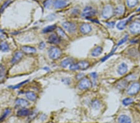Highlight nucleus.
I'll use <instances>...</instances> for the list:
<instances>
[{
	"label": "nucleus",
	"instance_id": "7",
	"mask_svg": "<svg viewBox=\"0 0 140 123\" xmlns=\"http://www.w3.org/2000/svg\"><path fill=\"white\" fill-rule=\"evenodd\" d=\"M47 41L50 44L57 45L60 43L61 38L56 33H53L49 36Z\"/></svg>",
	"mask_w": 140,
	"mask_h": 123
},
{
	"label": "nucleus",
	"instance_id": "48",
	"mask_svg": "<svg viewBox=\"0 0 140 123\" xmlns=\"http://www.w3.org/2000/svg\"><path fill=\"white\" fill-rule=\"evenodd\" d=\"M139 107H140V105H139Z\"/></svg>",
	"mask_w": 140,
	"mask_h": 123
},
{
	"label": "nucleus",
	"instance_id": "34",
	"mask_svg": "<svg viewBox=\"0 0 140 123\" xmlns=\"http://www.w3.org/2000/svg\"><path fill=\"white\" fill-rule=\"evenodd\" d=\"M11 3V1H10V0H9V1H6V2L4 3V4H3V5L2 6H1V9H0V12H3V11L4 10V9H5L7 7V6H8Z\"/></svg>",
	"mask_w": 140,
	"mask_h": 123
},
{
	"label": "nucleus",
	"instance_id": "11",
	"mask_svg": "<svg viewBox=\"0 0 140 123\" xmlns=\"http://www.w3.org/2000/svg\"><path fill=\"white\" fill-rule=\"evenodd\" d=\"M92 30V28L91 25L88 23H83L80 27V31L83 34H88L90 33Z\"/></svg>",
	"mask_w": 140,
	"mask_h": 123
},
{
	"label": "nucleus",
	"instance_id": "15",
	"mask_svg": "<svg viewBox=\"0 0 140 123\" xmlns=\"http://www.w3.org/2000/svg\"><path fill=\"white\" fill-rule=\"evenodd\" d=\"M25 95L27 99L31 101H35L38 99V96L34 92H32V91H28L25 93Z\"/></svg>",
	"mask_w": 140,
	"mask_h": 123
},
{
	"label": "nucleus",
	"instance_id": "31",
	"mask_svg": "<svg viewBox=\"0 0 140 123\" xmlns=\"http://www.w3.org/2000/svg\"><path fill=\"white\" fill-rule=\"evenodd\" d=\"M69 69L72 70V71H77V70H80L78 63H73L72 64L70 65V66H69Z\"/></svg>",
	"mask_w": 140,
	"mask_h": 123
},
{
	"label": "nucleus",
	"instance_id": "12",
	"mask_svg": "<svg viewBox=\"0 0 140 123\" xmlns=\"http://www.w3.org/2000/svg\"><path fill=\"white\" fill-rule=\"evenodd\" d=\"M22 52L26 54H36L37 52V49L35 47L32 46H25L21 48Z\"/></svg>",
	"mask_w": 140,
	"mask_h": 123
},
{
	"label": "nucleus",
	"instance_id": "14",
	"mask_svg": "<svg viewBox=\"0 0 140 123\" xmlns=\"http://www.w3.org/2000/svg\"><path fill=\"white\" fill-rule=\"evenodd\" d=\"M67 5V2L65 0H55L54 2V6L56 9L64 8Z\"/></svg>",
	"mask_w": 140,
	"mask_h": 123
},
{
	"label": "nucleus",
	"instance_id": "22",
	"mask_svg": "<svg viewBox=\"0 0 140 123\" xmlns=\"http://www.w3.org/2000/svg\"><path fill=\"white\" fill-rule=\"evenodd\" d=\"M78 63V67H79V69L80 70H87L90 67V63L88 61H85V60H82L80 61Z\"/></svg>",
	"mask_w": 140,
	"mask_h": 123
},
{
	"label": "nucleus",
	"instance_id": "20",
	"mask_svg": "<svg viewBox=\"0 0 140 123\" xmlns=\"http://www.w3.org/2000/svg\"><path fill=\"white\" fill-rule=\"evenodd\" d=\"M56 32H57V34L59 36L61 39H67L68 36H67V34L65 33V31L62 29V28H60V27H57L56 28Z\"/></svg>",
	"mask_w": 140,
	"mask_h": 123
},
{
	"label": "nucleus",
	"instance_id": "10",
	"mask_svg": "<svg viewBox=\"0 0 140 123\" xmlns=\"http://www.w3.org/2000/svg\"><path fill=\"white\" fill-rule=\"evenodd\" d=\"M15 105L17 107L21 108H26L29 105V102L23 98H17L15 101Z\"/></svg>",
	"mask_w": 140,
	"mask_h": 123
},
{
	"label": "nucleus",
	"instance_id": "16",
	"mask_svg": "<svg viewBox=\"0 0 140 123\" xmlns=\"http://www.w3.org/2000/svg\"><path fill=\"white\" fill-rule=\"evenodd\" d=\"M127 71H128V66L126 63H122L119 65L118 68V73L119 75H125L127 72Z\"/></svg>",
	"mask_w": 140,
	"mask_h": 123
},
{
	"label": "nucleus",
	"instance_id": "4",
	"mask_svg": "<svg viewBox=\"0 0 140 123\" xmlns=\"http://www.w3.org/2000/svg\"><path fill=\"white\" fill-rule=\"evenodd\" d=\"M140 90V84L138 82H134L128 88L127 93L130 96L136 95Z\"/></svg>",
	"mask_w": 140,
	"mask_h": 123
},
{
	"label": "nucleus",
	"instance_id": "13",
	"mask_svg": "<svg viewBox=\"0 0 140 123\" xmlns=\"http://www.w3.org/2000/svg\"><path fill=\"white\" fill-rule=\"evenodd\" d=\"M16 114L18 117H26L31 114V111L28 108H21L17 111Z\"/></svg>",
	"mask_w": 140,
	"mask_h": 123
},
{
	"label": "nucleus",
	"instance_id": "17",
	"mask_svg": "<svg viewBox=\"0 0 140 123\" xmlns=\"http://www.w3.org/2000/svg\"><path fill=\"white\" fill-rule=\"evenodd\" d=\"M74 63V59L72 58H67L62 60L60 63V66L63 68H67V67H69L70 65Z\"/></svg>",
	"mask_w": 140,
	"mask_h": 123
},
{
	"label": "nucleus",
	"instance_id": "3",
	"mask_svg": "<svg viewBox=\"0 0 140 123\" xmlns=\"http://www.w3.org/2000/svg\"><path fill=\"white\" fill-rule=\"evenodd\" d=\"M62 27L67 33L70 34H74L76 31L77 26L75 23L72 22L66 21L62 23Z\"/></svg>",
	"mask_w": 140,
	"mask_h": 123
},
{
	"label": "nucleus",
	"instance_id": "43",
	"mask_svg": "<svg viewBox=\"0 0 140 123\" xmlns=\"http://www.w3.org/2000/svg\"><path fill=\"white\" fill-rule=\"evenodd\" d=\"M73 13H74L75 14V15H76V14H78V9H74V10L73 11Z\"/></svg>",
	"mask_w": 140,
	"mask_h": 123
},
{
	"label": "nucleus",
	"instance_id": "28",
	"mask_svg": "<svg viewBox=\"0 0 140 123\" xmlns=\"http://www.w3.org/2000/svg\"><path fill=\"white\" fill-rule=\"evenodd\" d=\"M11 112V109H9V108H6V109L4 110V113H3L2 116L0 118V122H1V121H3V120H4V119H5V118L7 117V116H8L9 114H10Z\"/></svg>",
	"mask_w": 140,
	"mask_h": 123
},
{
	"label": "nucleus",
	"instance_id": "40",
	"mask_svg": "<svg viewBox=\"0 0 140 123\" xmlns=\"http://www.w3.org/2000/svg\"><path fill=\"white\" fill-rule=\"evenodd\" d=\"M90 75L91 77L93 78V79H96V78H97V73H95V72L91 73L90 74Z\"/></svg>",
	"mask_w": 140,
	"mask_h": 123
},
{
	"label": "nucleus",
	"instance_id": "23",
	"mask_svg": "<svg viewBox=\"0 0 140 123\" xmlns=\"http://www.w3.org/2000/svg\"><path fill=\"white\" fill-rule=\"evenodd\" d=\"M57 27H56V25H48V26L46 27V28L43 29L42 30V33L47 34V33H52L54 31V30L56 29Z\"/></svg>",
	"mask_w": 140,
	"mask_h": 123
},
{
	"label": "nucleus",
	"instance_id": "2",
	"mask_svg": "<svg viewBox=\"0 0 140 123\" xmlns=\"http://www.w3.org/2000/svg\"><path fill=\"white\" fill-rule=\"evenodd\" d=\"M96 11L91 6H87L85 7L82 12V16L83 17L89 19L90 17H93L96 15Z\"/></svg>",
	"mask_w": 140,
	"mask_h": 123
},
{
	"label": "nucleus",
	"instance_id": "18",
	"mask_svg": "<svg viewBox=\"0 0 140 123\" xmlns=\"http://www.w3.org/2000/svg\"><path fill=\"white\" fill-rule=\"evenodd\" d=\"M132 17H133V16L130 17L129 19H128V20H124V21H122L119 22L117 25V28H118V29L123 30L125 28V27H126L127 24H128V22H129L130 21H131Z\"/></svg>",
	"mask_w": 140,
	"mask_h": 123
},
{
	"label": "nucleus",
	"instance_id": "6",
	"mask_svg": "<svg viewBox=\"0 0 140 123\" xmlns=\"http://www.w3.org/2000/svg\"><path fill=\"white\" fill-rule=\"evenodd\" d=\"M114 13L113 8L111 6H107L104 8L102 11V17L104 19H109Z\"/></svg>",
	"mask_w": 140,
	"mask_h": 123
},
{
	"label": "nucleus",
	"instance_id": "25",
	"mask_svg": "<svg viewBox=\"0 0 140 123\" xmlns=\"http://www.w3.org/2000/svg\"><path fill=\"white\" fill-rule=\"evenodd\" d=\"M92 108L94 109H99L100 108L101 106V103L100 101L98 100H94L92 101L91 104Z\"/></svg>",
	"mask_w": 140,
	"mask_h": 123
},
{
	"label": "nucleus",
	"instance_id": "27",
	"mask_svg": "<svg viewBox=\"0 0 140 123\" xmlns=\"http://www.w3.org/2000/svg\"><path fill=\"white\" fill-rule=\"evenodd\" d=\"M6 70L4 67L2 65H0V81H2L5 77Z\"/></svg>",
	"mask_w": 140,
	"mask_h": 123
},
{
	"label": "nucleus",
	"instance_id": "8",
	"mask_svg": "<svg viewBox=\"0 0 140 123\" xmlns=\"http://www.w3.org/2000/svg\"><path fill=\"white\" fill-rule=\"evenodd\" d=\"M130 31L133 34H136L140 33V22L139 21H135L133 22L130 25L129 28Z\"/></svg>",
	"mask_w": 140,
	"mask_h": 123
},
{
	"label": "nucleus",
	"instance_id": "19",
	"mask_svg": "<svg viewBox=\"0 0 140 123\" xmlns=\"http://www.w3.org/2000/svg\"><path fill=\"white\" fill-rule=\"evenodd\" d=\"M118 123H131V120L129 116L126 115H121L118 119Z\"/></svg>",
	"mask_w": 140,
	"mask_h": 123
},
{
	"label": "nucleus",
	"instance_id": "26",
	"mask_svg": "<svg viewBox=\"0 0 140 123\" xmlns=\"http://www.w3.org/2000/svg\"><path fill=\"white\" fill-rule=\"evenodd\" d=\"M124 10H125V8L123 6H119L115 9L114 12L117 16H121L123 14Z\"/></svg>",
	"mask_w": 140,
	"mask_h": 123
},
{
	"label": "nucleus",
	"instance_id": "33",
	"mask_svg": "<svg viewBox=\"0 0 140 123\" xmlns=\"http://www.w3.org/2000/svg\"><path fill=\"white\" fill-rule=\"evenodd\" d=\"M29 80H26V81H22V82L20 83L17 84L16 85H14V86H11V88L13 89H17L19 88H20L21 87L22 85H25V83H26L28 82Z\"/></svg>",
	"mask_w": 140,
	"mask_h": 123
},
{
	"label": "nucleus",
	"instance_id": "21",
	"mask_svg": "<svg viewBox=\"0 0 140 123\" xmlns=\"http://www.w3.org/2000/svg\"><path fill=\"white\" fill-rule=\"evenodd\" d=\"M103 49L101 46H97L95 48L93 49V50L92 51L91 55L93 56V57H98L102 53Z\"/></svg>",
	"mask_w": 140,
	"mask_h": 123
},
{
	"label": "nucleus",
	"instance_id": "44",
	"mask_svg": "<svg viewBox=\"0 0 140 123\" xmlns=\"http://www.w3.org/2000/svg\"><path fill=\"white\" fill-rule=\"evenodd\" d=\"M138 42V40H131V41H130V42L131 43H137Z\"/></svg>",
	"mask_w": 140,
	"mask_h": 123
},
{
	"label": "nucleus",
	"instance_id": "1",
	"mask_svg": "<svg viewBox=\"0 0 140 123\" xmlns=\"http://www.w3.org/2000/svg\"><path fill=\"white\" fill-rule=\"evenodd\" d=\"M48 54H49V57H50V59H51L52 60H56L60 58V57L62 56V52L59 47H51L49 49Z\"/></svg>",
	"mask_w": 140,
	"mask_h": 123
},
{
	"label": "nucleus",
	"instance_id": "38",
	"mask_svg": "<svg viewBox=\"0 0 140 123\" xmlns=\"http://www.w3.org/2000/svg\"><path fill=\"white\" fill-rule=\"evenodd\" d=\"M62 82H64L65 84H69L70 83V80L69 78H65L64 79H62Z\"/></svg>",
	"mask_w": 140,
	"mask_h": 123
},
{
	"label": "nucleus",
	"instance_id": "36",
	"mask_svg": "<svg viewBox=\"0 0 140 123\" xmlns=\"http://www.w3.org/2000/svg\"><path fill=\"white\" fill-rule=\"evenodd\" d=\"M128 35H126V36H125L121 40H120V41H119L118 44V46H121V45H122L123 44H124V43H125L127 41V40H128Z\"/></svg>",
	"mask_w": 140,
	"mask_h": 123
},
{
	"label": "nucleus",
	"instance_id": "45",
	"mask_svg": "<svg viewBox=\"0 0 140 123\" xmlns=\"http://www.w3.org/2000/svg\"><path fill=\"white\" fill-rule=\"evenodd\" d=\"M44 69L45 70H46V71H47V72H49V71H50V68H49V67H44Z\"/></svg>",
	"mask_w": 140,
	"mask_h": 123
},
{
	"label": "nucleus",
	"instance_id": "47",
	"mask_svg": "<svg viewBox=\"0 0 140 123\" xmlns=\"http://www.w3.org/2000/svg\"><path fill=\"white\" fill-rule=\"evenodd\" d=\"M139 19H140V16H139Z\"/></svg>",
	"mask_w": 140,
	"mask_h": 123
},
{
	"label": "nucleus",
	"instance_id": "30",
	"mask_svg": "<svg viewBox=\"0 0 140 123\" xmlns=\"http://www.w3.org/2000/svg\"><path fill=\"white\" fill-rule=\"evenodd\" d=\"M133 102V100L131 98H126L123 100V104L125 106H128Z\"/></svg>",
	"mask_w": 140,
	"mask_h": 123
},
{
	"label": "nucleus",
	"instance_id": "9",
	"mask_svg": "<svg viewBox=\"0 0 140 123\" xmlns=\"http://www.w3.org/2000/svg\"><path fill=\"white\" fill-rule=\"evenodd\" d=\"M22 58H23V52H21V51H17V52H15L13 57L12 60L11 61V63L13 65L17 64V63H19L22 60Z\"/></svg>",
	"mask_w": 140,
	"mask_h": 123
},
{
	"label": "nucleus",
	"instance_id": "46",
	"mask_svg": "<svg viewBox=\"0 0 140 123\" xmlns=\"http://www.w3.org/2000/svg\"><path fill=\"white\" fill-rule=\"evenodd\" d=\"M137 11H140V8H139V9H138V10H137Z\"/></svg>",
	"mask_w": 140,
	"mask_h": 123
},
{
	"label": "nucleus",
	"instance_id": "35",
	"mask_svg": "<svg viewBox=\"0 0 140 123\" xmlns=\"http://www.w3.org/2000/svg\"><path fill=\"white\" fill-rule=\"evenodd\" d=\"M52 3V0H46L44 3V6L46 8H49L51 6V4Z\"/></svg>",
	"mask_w": 140,
	"mask_h": 123
},
{
	"label": "nucleus",
	"instance_id": "24",
	"mask_svg": "<svg viewBox=\"0 0 140 123\" xmlns=\"http://www.w3.org/2000/svg\"><path fill=\"white\" fill-rule=\"evenodd\" d=\"M10 49L9 44L6 42H1L0 43V50L2 52H8Z\"/></svg>",
	"mask_w": 140,
	"mask_h": 123
},
{
	"label": "nucleus",
	"instance_id": "39",
	"mask_svg": "<svg viewBox=\"0 0 140 123\" xmlns=\"http://www.w3.org/2000/svg\"><path fill=\"white\" fill-rule=\"evenodd\" d=\"M76 77L77 79L80 80H82V78H84V75H83V73H78V74L76 76Z\"/></svg>",
	"mask_w": 140,
	"mask_h": 123
},
{
	"label": "nucleus",
	"instance_id": "41",
	"mask_svg": "<svg viewBox=\"0 0 140 123\" xmlns=\"http://www.w3.org/2000/svg\"><path fill=\"white\" fill-rule=\"evenodd\" d=\"M46 47V44L44 42H42L40 43V45H39V48L41 49H43L44 48Z\"/></svg>",
	"mask_w": 140,
	"mask_h": 123
},
{
	"label": "nucleus",
	"instance_id": "29",
	"mask_svg": "<svg viewBox=\"0 0 140 123\" xmlns=\"http://www.w3.org/2000/svg\"><path fill=\"white\" fill-rule=\"evenodd\" d=\"M126 3L128 7L133 8L138 4V0H126Z\"/></svg>",
	"mask_w": 140,
	"mask_h": 123
},
{
	"label": "nucleus",
	"instance_id": "37",
	"mask_svg": "<svg viewBox=\"0 0 140 123\" xmlns=\"http://www.w3.org/2000/svg\"><path fill=\"white\" fill-rule=\"evenodd\" d=\"M107 26L108 27V28H113L114 26H115V22H113V21L107 22Z\"/></svg>",
	"mask_w": 140,
	"mask_h": 123
},
{
	"label": "nucleus",
	"instance_id": "42",
	"mask_svg": "<svg viewBox=\"0 0 140 123\" xmlns=\"http://www.w3.org/2000/svg\"><path fill=\"white\" fill-rule=\"evenodd\" d=\"M46 118H47V117H46V115H45V114H43L42 116L40 118V119H41L42 121H44V120H46Z\"/></svg>",
	"mask_w": 140,
	"mask_h": 123
},
{
	"label": "nucleus",
	"instance_id": "32",
	"mask_svg": "<svg viewBox=\"0 0 140 123\" xmlns=\"http://www.w3.org/2000/svg\"><path fill=\"white\" fill-rule=\"evenodd\" d=\"M117 47L114 48V49H113V50L112 51V52H110V54H108V55H107V56H105V57H104V58H103V59H102V62H104L105 61V60H107L108 59L110 58V57H111V56H112V55H113V54L114 53H115V52L116 51V50H117Z\"/></svg>",
	"mask_w": 140,
	"mask_h": 123
},
{
	"label": "nucleus",
	"instance_id": "5",
	"mask_svg": "<svg viewBox=\"0 0 140 123\" xmlns=\"http://www.w3.org/2000/svg\"><path fill=\"white\" fill-rule=\"evenodd\" d=\"M92 85V83L90 80L88 79V78L84 77L82 80H80L79 83H78V87L79 89L85 90V89H87L90 88Z\"/></svg>",
	"mask_w": 140,
	"mask_h": 123
}]
</instances>
